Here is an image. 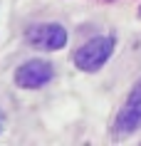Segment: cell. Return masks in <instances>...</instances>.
I'll use <instances>...</instances> for the list:
<instances>
[{"label": "cell", "instance_id": "cell-1", "mask_svg": "<svg viewBox=\"0 0 141 146\" xmlns=\"http://www.w3.org/2000/svg\"><path fill=\"white\" fill-rule=\"evenodd\" d=\"M114 47H117L114 37H92L74 52V64L82 72H97V69H102L107 64Z\"/></svg>", "mask_w": 141, "mask_h": 146}, {"label": "cell", "instance_id": "cell-2", "mask_svg": "<svg viewBox=\"0 0 141 146\" xmlns=\"http://www.w3.org/2000/svg\"><path fill=\"white\" fill-rule=\"evenodd\" d=\"M25 40L37 50H47V52H57L67 45V30L60 23H40L25 30Z\"/></svg>", "mask_w": 141, "mask_h": 146}, {"label": "cell", "instance_id": "cell-3", "mask_svg": "<svg viewBox=\"0 0 141 146\" xmlns=\"http://www.w3.org/2000/svg\"><path fill=\"white\" fill-rule=\"evenodd\" d=\"M52 77H55V67L47 60H27L15 69V84L23 89H40L50 84Z\"/></svg>", "mask_w": 141, "mask_h": 146}, {"label": "cell", "instance_id": "cell-4", "mask_svg": "<svg viewBox=\"0 0 141 146\" xmlns=\"http://www.w3.org/2000/svg\"><path fill=\"white\" fill-rule=\"evenodd\" d=\"M114 129H117V134H134V131L141 129V79L134 84L126 104L117 114Z\"/></svg>", "mask_w": 141, "mask_h": 146}, {"label": "cell", "instance_id": "cell-5", "mask_svg": "<svg viewBox=\"0 0 141 146\" xmlns=\"http://www.w3.org/2000/svg\"><path fill=\"white\" fill-rule=\"evenodd\" d=\"M3 126H5V116H3V111H0V131H3Z\"/></svg>", "mask_w": 141, "mask_h": 146}]
</instances>
